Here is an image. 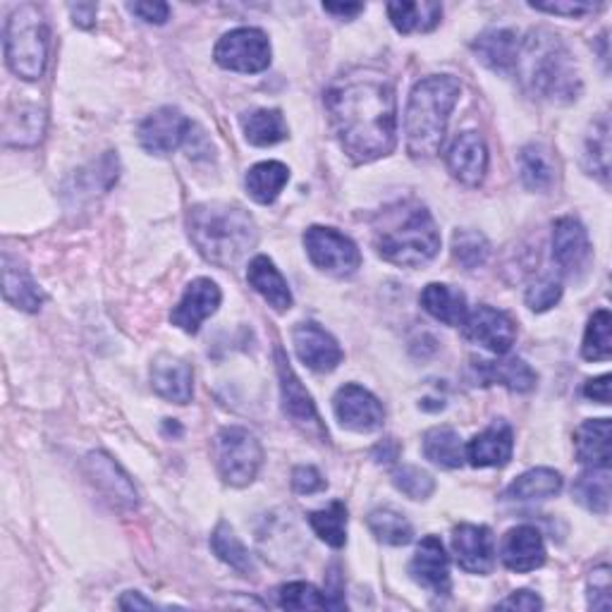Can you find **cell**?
Listing matches in <instances>:
<instances>
[{"mask_svg":"<svg viewBox=\"0 0 612 612\" xmlns=\"http://www.w3.org/2000/svg\"><path fill=\"white\" fill-rule=\"evenodd\" d=\"M572 495L579 505L605 517L610 512V467H589L577 477Z\"/></svg>","mask_w":612,"mask_h":612,"instance_id":"obj_35","label":"cell"},{"mask_svg":"<svg viewBox=\"0 0 612 612\" xmlns=\"http://www.w3.org/2000/svg\"><path fill=\"white\" fill-rule=\"evenodd\" d=\"M387 18L400 34L434 32L442 18V6L434 0H416V3H387Z\"/></svg>","mask_w":612,"mask_h":612,"instance_id":"obj_29","label":"cell"},{"mask_svg":"<svg viewBox=\"0 0 612 612\" xmlns=\"http://www.w3.org/2000/svg\"><path fill=\"white\" fill-rule=\"evenodd\" d=\"M581 357L589 361H608L612 357V316L608 309H598L589 318Z\"/></svg>","mask_w":612,"mask_h":612,"instance_id":"obj_40","label":"cell"},{"mask_svg":"<svg viewBox=\"0 0 612 612\" xmlns=\"http://www.w3.org/2000/svg\"><path fill=\"white\" fill-rule=\"evenodd\" d=\"M309 524L314 534L326 540L332 548H342L347 544V507L336 500L330 507L309 514Z\"/></svg>","mask_w":612,"mask_h":612,"instance_id":"obj_42","label":"cell"},{"mask_svg":"<svg viewBox=\"0 0 612 612\" xmlns=\"http://www.w3.org/2000/svg\"><path fill=\"white\" fill-rule=\"evenodd\" d=\"M400 455V445L393 438H385L373 448V459L379 465H393Z\"/></svg>","mask_w":612,"mask_h":612,"instance_id":"obj_54","label":"cell"},{"mask_svg":"<svg viewBox=\"0 0 612 612\" xmlns=\"http://www.w3.org/2000/svg\"><path fill=\"white\" fill-rule=\"evenodd\" d=\"M118 605L122 610H153V608H156L151 601H146V598L139 593V591H128V593H124L120 601H118Z\"/></svg>","mask_w":612,"mask_h":612,"instance_id":"obj_55","label":"cell"},{"mask_svg":"<svg viewBox=\"0 0 612 612\" xmlns=\"http://www.w3.org/2000/svg\"><path fill=\"white\" fill-rule=\"evenodd\" d=\"M275 361H277V379H281L283 409L289 416V422L295 424L302 430V434H306L318 442H326L328 430L321 422V416H318L314 400H312L309 393H306V387L297 379V373L292 371L289 361H287V357H285L281 347L275 350Z\"/></svg>","mask_w":612,"mask_h":612,"instance_id":"obj_10","label":"cell"},{"mask_svg":"<svg viewBox=\"0 0 612 612\" xmlns=\"http://www.w3.org/2000/svg\"><path fill=\"white\" fill-rule=\"evenodd\" d=\"M247 281L263 299L273 306L275 312H287L292 306L289 285L269 256L252 259V263H249V269H247Z\"/></svg>","mask_w":612,"mask_h":612,"instance_id":"obj_26","label":"cell"},{"mask_svg":"<svg viewBox=\"0 0 612 612\" xmlns=\"http://www.w3.org/2000/svg\"><path fill=\"white\" fill-rule=\"evenodd\" d=\"M474 53L477 58L500 75H512L514 73V61H517L520 51V36L514 30H505V26H493V30L483 32L474 41Z\"/></svg>","mask_w":612,"mask_h":612,"instance_id":"obj_24","label":"cell"},{"mask_svg":"<svg viewBox=\"0 0 612 612\" xmlns=\"http://www.w3.org/2000/svg\"><path fill=\"white\" fill-rule=\"evenodd\" d=\"M583 165H587V171L591 175L601 177L603 183H608V177H610V122L605 116L598 122H593V128L587 136Z\"/></svg>","mask_w":612,"mask_h":612,"instance_id":"obj_41","label":"cell"},{"mask_svg":"<svg viewBox=\"0 0 612 612\" xmlns=\"http://www.w3.org/2000/svg\"><path fill=\"white\" fill-rule=\"evenodd\" d=\"M211 548L222 562L230 565L232 569H238L240 575L249 577V575L256 572L252 553L247 550V546L242 544L240 536L234 534V528L228 522H220L216 526V532L211 536Z\"/></svg>","mask_w":612,"mask_h":612,"instance_id":"obj_38","label":"cell"},{"mask_svg":"<svg viewBox=\"0 0 612 612\" xmlns=\"http://www.w3.org/2000/svg\"><path fill=\"white\" fill-rule=\"evenodd\" d=\"M151 385L163 400L187 405L194 393V373L185 359L161 354L151 367Z\"/></svg>","mask_w":612,"mask_h":612,"instance_id":"obj_22","label":"cell"},{"mask_svg":"<svg viewBox=\"0 0 612 612\" xmlns=\"http://www.w3.org/2000/svg\"><path fill=\"white\" fill-rule=\"evenodd\" d=\"M326 12H330V15H338V18H354L359 15V12H364V6H359V3H326L324 6Z\"/></svg>","mask_w":612,"mask_h":612,"instance_id":"obj_56","label":"cell"},{"mask_svg":"<svg viewBox=\"0 0 612 612\" xmlns=\"http://www.w3.org/2000/svg\"><path fill=\"white\" fill-rule=\"evenodd\" d=\"M422 306L424 312L436 318L445 326H462L467 318V297L465 292H459L450 285L430 283L422 292Z\"/></svg>","mask_w":612,"mask_h":612,"instance_id":"obj_28","label":"cell"},{"mask_svg":"<svg viewBox=\"0 0 612 612\" xmlns=\"http://www.w3.org/2000/svg\"><path fill=\"white\" fill-rule=\"evenodd\" d=\"M69 15H73L75 24L81 26V30H91L96 24V15H99V6L96 3H73L69 6Z\"/></svg>","mask_w":612,"mask_h":612,"instance_id":"obj_52","label":"cell"},{"mask_svg":"<svg viewBox=\"0 0 612 612\" xmlns=\"http://www.w3.org/2000/svg\"><path fill=\"white\" fill-rule=\"evenodd\" d=\"M214 58L222 69H232V73H263L271 65L269 36L254 26H240L218 41Z\"/></svg>","mask_w":612,"mask_h":612,"instance_id":"obj_9","label":"cell"},{"mask_svg":"<svg viewBox=\"0 0 612 612\" xmlns=\"http://www.w3.org/2000/svg\"><path fill=\"white\" fill-rule=\"evenodd\" d=\"M553 259L567 275H577L591 259V242L581 222L572 216L555 220L553 226Z\"/></svg>","mask_w":612,"mask_h":612,"instance_id":"obj_19","label":"cell"},{"mask_svg":"<svg viewBox=\"0 0 612 612\" xmlns=\"http://www.w3.org/2000/svg\"><path fill=\"white\" fill-rule=\"evenodd\" d=\"M214 452L222 481L234 485V489L252 483L263 465L261 442L254 434L240 426L222 428L216 436Z\"/></svg>","mask_w":612,"mask_h":612,"instance_id":"obj_7","label":"cell"},{"mask_svg":"<svg viewBox=\"0 0 612 612\" xmlns=\"http://www.w3.org/2000/svg\"><path fill=\"white\" fill-rule=\"evenodd\" d=\"M3 297L20 312L34 314L44 304V292L39 289L32 273L15 256L3 254Z\"/></svg>","mask_w":612,"mask_h":612,"instance_id":"obj_25","label":"cell"},{"mask_svg":"<svg viewBox=\"0 0 612 612\" xmlns=\"http://www.w3.org/2000/svg\"><path fill=\"white\" fill-rule=\"evenodd\" d=\"M555 159L544 144H528L520 153L522 183L532 192H548L555 185Z\"/></svg>","mask_w":612,"mask_h":612,"instance_id":"obj_32","label":"cell"},{"mask_svg":"<svg viewBox=\"0 0 612 612\" xmlns=\"http://www.w3.org/2000/svg\"><path fill=\"white\" fill-rule=\"evenodd\" d=\"M324 103L332 132L352 161L371 163L395 149L397 103L385 75L371 69L345 75L328 87Z\"/></svg>","mask_w":612,"mask_h":612,"instance_id":"obj_1","label":"cell"},{"mask_svg":"<svg viewBox=\"0 0 612 612\" xmlns=\"http://www.w3.org/2000/svg\"><path fill=\"white\" fill-rule=\"evenodd\" d=\"M242 130L249 144L254 146H273L287 139L289 130L281 110L275 108H259L252 113L242 116Z\"/></svg>","mask_w":612,"mask_h":612,"instance_id":"obj_33","label":"cell"},{"mask_svg":"<svg viewBox=\"0 0 612 612\" xmlns=\"http://www.w3.org/2000/svg\"><path fill=\"white\" fill-rule=\"evenodd\" d=\"M610 567L595 569L591 581H589V605L593 610H610Z\"/></svg>","mask_w":612,"mask_h":612,"instance_id":"obj_47","label":"cell"},{"mask_svg":"<svg viewBox=\"0 0 612 612\" xmlns=\"http://www.w3.org/2000/svg\"><path fill=\"white\" fill-rule=\"evenodd\" d=\"M452 254L465 269H479L491 254V244L477 230H457L452 238Z\"/></svg>","mask_w":612,"mask_h":612,"instance_id":"obj_43","label":"cell"},{"mask_svg":"<svg viewBox=\"0 0 612 612\" xmlns=\"http://www.w3.org/2000/svg\"><path fill=\"white\" fill-rule=\"evenodd\" d=\"M424 455L442 469H459L467 459L462 438H459L457 430L450 426H436L426 430Z\"/></svg>","mask_w":612,"mask_h":612,"instance_id":"obj_34","label":"cell"},{"mask_svg":"<svg viewBox=\"0 0 612 612\" xmlns=\"http://www.w3.org/2000/svg\"><path fill=\"white\" fill-rule=\"evenodd\" d=\"M562 491V477L555 469L548 467H538L532 471H524L520 479H514L505 498L507 500H546V498H555Z\"/></svg>","mask_w":612,"mask_h":612,"instance_id":"obj_36","label":"cell"},{"mask_svg":"<svg viewBox=\"0 0 612 612\" xmlns=\"http://www.w3.org/2000/svg\"><path fill=\"white\" fill-rule=\"evenodd\" d=\"M498 608L503 610H526V612H534L544 608V601L534 593V591H514L512 595H507L505 601H500Z\"/></svg>","mask_w":612,"mask_h":612,"instance_id":"obj_51","label":"cell"},{"mask_svg":"<svg viewBox=\"0 0 612 612\" xmlns=\"http://www.w3.org/2000/svg\"><path fill=\"white\" fill-rule=\"evenodd\" d=\"M46 128L44 110L39 106H20L18 113H8L3 132H6V144L12 146H34L41 142Z\"/></svg>","mask_w":612,"mask_h":612,"instance_id":"obj_37","label":"cell"},{"mask_svg":"<svg viewBox=\"0 0 612 612\" xmlns=\"http://www.w3.org/2000/svg\"><path fill=\"white\" fill-rule=\"evenodd\" d=\"M194 124L183 110L173 106H165L153 110V113L139 124V144L144 151L153 153V156H168V153L177 151L187 139H192Z\"/></svg>","mask_w":612,"mask_h":612,"instance_id":"obj_11","label":"cell"},{"mask_svg":"<svg viewBox=\"0 0 612 612\" xmlns=\"http://www.w3.org/2000/svg\"><path fill=\"white\" fill-rule=\"evenodd\" d=\"M500 558H503V565L512 569V572L517 575L534 572V569L544 567L546 562L544 536H540L536 526H528V524L514 526L503 538Z\"/></svg>","mask_w":612,"mask_h":612,"instance_id":"obj_20","label":"cell"},{"mask_svg":"<svg viewBox=\"0 0 612 612\" xmlns=\"http://www.w3.org/2000/svg\"><path fill=\"white\" fill-rule=\"evenodd\" d=\"M287 179H289L287 165H283L281 161H263V163H256L254 168L247 173L244 185H247L249 197L263 206H269L281 197Z\"/></svg>","mask_w":612,"mask_h":612,"instance_id":"obj_31","label":"cell"},{"mask_svg":"<svg viewBox=\"0 0 612 612\" xmlns=\"http://www.w3.org/2000/svg\"><path fill=\"white\" fill-rule=\"evenodd\" d=\"M332 409H336L338 422L354 430V434H373L383 426V407L367 387L357 383H347L332 397Z\"/></svg>","mask_w":612,"mask_h":612,"instance_id":"obj_12","label":"cell"},{"mask_svg":"<svg viewBox=\"0 0 612 612\" xmlns=\"http://www.w3.org/2000/svg\"><path fill=\"white\" fill-rule=\"evenodd\" d=\"M292 340H295V350L302 359V364L309 367L312 371L330 373L340 367L342 350L338 340L318 324H299L295 332H292Z\"/></svg>","mask_w":612,"mask_h":612,"instance_id":"obj_17","label":"cell"},{"mask_svg":"<svg viewBox=\"0 0 612 612\" xmlns=\"http://www.w3.org/2000/svg\"><path fill=\"white\" fill-rule=\"evenodd\" d=\"M457 565L469 575H489L495 565V540L489 526L459 524L452 532Z\"/></svg>","mask_w":612,"mask_h":612,"instance_id":"obj_14","label":"cell"},{"mask_svg":"<svg viewBox=\"0 0 612 612\" xmlns=\"http://www.w3.org/2000/svg\"><path fill=\"white\" fill-rule=\"evenodd\" d=\"M409 575L419 587L428 589L430 593H450V560L445 555V546L438 536L422 538V544L416 546V553L409 562Z\"/></svg>","mask_w":612,"mask_h":612,"instance_id":"obj_16","label":"cell"},{"mask_svg":"<svg viewBox=\"0 0 612 612\" xmlns=\"http://www.w3.org/2000/svg\"><path fill=\"white\" fill-rule=\"evenodd\" d=\"M304 247L316 269L336 277H350L361 266L359 247L336 228L314 226L304 232Z\"/></svg>","mask_w":612,"mask_h":612,"instance_id":"obj_8","label":"cell"},{"mask_svg":"<svg viewBox=\"0 0 612 612\" xmlns=\"http://www.w3.org/2000/svg\"><path fill=\"white\" fill-rule=\"evenodd\" d=\"M459 96H462V85L450 75L416 81L405 110L407 151L414 159H434L440 151Z\"/></svg>","mask_w":612,"mask_h":612,"instance_id":"obj_5","label":"cell"},{"mask_svg":"<svg viewBox=\"0 0 612 612\" xmlns=\"http://www.w3.org/2000/svg\"><path fill=\"white\" fill-rule=\"evenodd\" d=\"M562 297V285L555 277H544L526 289V306L532 312H548Z\"/></svg>","mask_w":612,"mask_h":612,"instance_id":"obj_46","label":"cell"},{"mask_svg":"<svg viewBox=\"0 0 612 612\" xmlns=\"http://www.w3.org/2000/svg\"><path fill=\"white\" fill-rule=\"evenodd\" d=\"M277 605L283 610H324L330 608L326 593L318 591L314 583L306 581H292L285 583L277 593Z\"/></svg>","mask_w":612,"mask_h":612,"instance_id":"obj_44","label":"cell"},{"mask_svg":"<svg viewBox=\"0 0 612 612\" xmlns=\"http://www.w3.org/2000/svg\"><path fill=\"white\" fill-rule=\"evenodd\" d=\"M292 489L299 495H314L326 491V479L316 467H297L292 471Z\"/></svg>","mask_w":612,"mask_h":612,"instance_id":"obj_48","label":"cell"},{"mask_svg":"<svg viewBox=\"0 0 612 612\" xmlns=\"http://www.w3.org/2000/svg\"><path fill=\"white\" fill-rule=\"evenodd\" d=\"M477 373L483 385L500 383L512 393H528L536 387L538 375L532 367L522 359H505V361H477Z\"/></svg>","mask_w":612,"mask_h":612,"instance_id":"obj_27","label":"cell"},{"mask_svg":"<svg viewBox=\"0 0 612 612\" xmlns=\"http://www.w3.org/2000/svg\"><path fill=\"white\" fill-rule=\"evenodd\" d=\"M375 252L387 263L419 269L440 252V232L426 206L402 201L387 206L375 220Z\"/></svg>","mask_w":612,"mask_h":612,"instance_id":"obj_4","label":"cell"},{"mask_svg":"<svg viewBox=\"0 0 612 612\" xmlns=\"http://www.w3.org/2000/svg\"><path fill=\"white\" fill-rule=\"evenodd\" d=\"M514 75L522 89L538 101L569 103L581 94V77L572 53L558 34L548 30H532L520 39Z\"/></svg>","mask_w":612,"mask_h":612,"instance_id":"obj_2","label":"cell"},{"mask_svg":"<svg viewBox=\"0 0 612 612\" xmlns=\"http://www.w3.org/2000/svg\"><path fill=\"white\" fill-rule=\"evenodd\" d=\"M514 450V434L510 424L495 422L485 430H481L474 440L467 445V459L471 467H505L512 459Z\"/></svg>","mask_w":612,"mask_h":612,"instance_id":"obj_23","label":"cell"},{"mask_svg":"<svg viewBox=\"0 0 612 612\" xmlns=\"http://www.w3.org/2000/svg\"><path fill=\"white\" fill-rule=\"evenodd\" d=\"M373 536L387 546H407L414 538V528L405 514L393 507H379L369 514L367 520Z\"/></svg>","mask_w":612,"mask_h":612,"instance_id":"obj_39","label":"cell"},{"mask_svg":"<svg viewBox=\"0 0 612 612\" xmlns=\"http://www.w3.org/2000/svg\"><path fill=\"white\" fill-rule=\"evenodd\" d=\"M189 240L218 269H234L259 242V228L244 208L230 204H199L187 216Z\"/></svg>","mask_w":612,"mask_h":612,"instance_id":"obj_3","label":"cell"},{"mask_svg":"<svg viewBox=\"0 0 612 612\" xmlns=\"http://www.w3.org/2000/svg\"><path fill=\"white\" fill-rule=\"evenodd\" d=\"M583 395L593 402H601V405H608L610 402V375H601V379H593L583 387Z\"/></svg>","mask_w":612,"mask_h":612,"instance_id":"obj_53","label":"cell"},{"mask_svg":"<svg viewBox=\"0 0 612 612\" xmlns=\"http://www.w3.org/2000/svg\"><path fill=\"white\" fill-rule=\"evenodd\" d=\"M462 328L469 340L483 345L493 354H507L514 340H517V326H514L512 318L489 304H481L474 312H467Z\"/></svg>","mask_w":612,"mask_h":612,"instance_id":"obj_13","label":"cell"},{"mask_svg":"<svg viewBox=\"0 0 612 612\" xmlns=\"http://www.w3.org/2000/svg\"><path fill=\"white\" fill-rule=\"evenodd\" d=\"M538 12H550V15H562V18H583L589 12H595L598 3H583V0H569V3H532Z\"/></svg>","mask_w":612,"mask_h":612,"instance_id":"obj_49","label":"cell"},{"mask_svg":"<svg viewBox=\"0 0 612 612\" xmlns=\"http://www.w3.org/2000/svg\"><path fill=\"white\" fill-rule=\"evenodd\" d=\"M448 168L455 179L467 187H479L489 171V149H485L483 136L479 132H462L450 151H448Z\"/></svg>","mask_w":612,"mask_h":612,"instance_id":"obj_21","label":"cell"},{"mask_svg":"<svg viewBox=\"0 0 612 612\" xmlns=\"http://www.w3.org/2000/svg\"><path fill=\"white\" fill-rule=\"evenodd\" d=\"M575 450L581 465L610 467V419L583 422L575 434Z\"/></svg>","mask_w":612,"mask_h":612,"instance_id":"obj_30","label":"cell"},{"mask_svg":"<svg viewBox=\"0 0 612 612\" xmlns=\"http://www.w3.org/2000/svg\"><path fill=\"white\" fill-rule=\"evenodd\" d=\"M48 24L36 6L12 10L6 24V63L18 77L34 81L46 69Z\"/></svg>","mask_w":612,"mask_h":612,"instance_id":"obj_6","label":"cell"},{"mask_svg":"<svg viewBox=\"0 0 612 612\" xmlns=\"http://www.w3.org/2000/svg\"><path fill=\"white\" fill-rule=\"evenodd\" d=\"M128 10L149 24H165L171 18L168 3H130Z\"/></svg>","mask_w":612,"mask_h":612,"instance_id":"obj_50","label":"cell"},{"mask_svg":"<svg viewBox=\"0 0 612 612\" xmlns=\"http://www.w3.org/2000/svg\"><path fill=\"white\" fill-rule=\"evenodd\" d=\"M393 483L400 493H405L412 500H426L434 495L436 491V481L428 471L412 467V465H402L393 471Z\"/></svg>","mask_w":612,"mask_h":612,"instance_id":"obj_45","label":"cell"},{"mask_svg":"<svg viewBox=\"0 0 612 612\" xmlns=\"http://www.w3.org/2000/svg\"><path fill=\"white\" fill-rule=\"evenodd\" d=\"M220 299H222L220 287L211 281V277H197V281H192L187 285L183 299L177 302V306L171 314V324L194 336V332H199L206 318L218 312Z\"/></svg>","mask_w":612,"mask_h":612,"instance_id":"obj_15","label":"cell"},{"mask_svg":"<svg viewBox=\"0 0 612 612\" xmlns=\"http://www.w3.org/2000/svg\"><path fill=\"white\" fill-rule=\"evenodd\" d=\"M85 465H87L89 479L94 481L96 489L110 500V503L122 510L139 507V493L134 489V483L120 469V465L113 457H108L106 452H91Z\"/></svg>","mask_w":612,"mask_h":612,"instance_id":"obj_18","label":"cell"}]
</instances>
